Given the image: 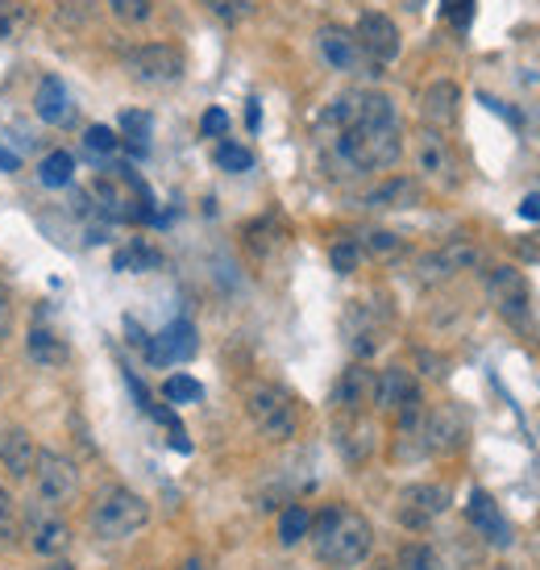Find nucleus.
Wrapping results in <instances>:
<instances>
[{
  "label": "nucleus",
  "mask_w": 540,
  "mask_h": 570,
  "mask_svg": "<svg viewBox=\"0 0 540 570\" xmlns=\"http://www.w3.org/2000/svg\"><path fill=\"white\" fill-rule=\"evenodd\" d=\"M84 146H88L96 158H109V154H117L121 138H117V130H109V125H88V130H84Z\"/></svg>",
  "instance_id": "obj_33"
},
{
  "label": "nucleus",
  "mask_w": 540,
  "mask_h": 570,
  "mask_svg": "<svg viewBox=\"0 0 540 570\" xmlns=\"http://www.w3.org/2000/svg\"><path fill=\"white\" fill-rule=\"evenodd\" d=\"M308 529H312V513L304 508V504H287L279 513V546H299L304 537H308Z\"/></svg>",
  "instance_id": "obj_25"
},
{
  "label": "nucleus",
  "mask_w": 540,
  "mask_h": 570,
  "mask_svg": "<svg viewBox=\"0 0 540 570\" xmlns=\"http://www.w3.org/2000/svg\"><path fill=\"white\" fill-rule=\"evenodd\" d=\"M486 296L495 313L504 317L511 329H532V287L524 279V271L516 266H491L486 271Z\"/></svg>",
  "instance_id": "obj_6"
},
{
  "label": "nucleus",
  "mask_w": 540,
  "mask_h": 570,
  "mask_svg": "<svg viewBox=\"0 0 540 570\" xmlns=\"http://www.w3.org/2000/svg\"><path fill=\"white\" fill-rule=\"evenodd\" d=\"M196 350H200V333H196V325L191 321H170L163 333H154L146 342V359L154 366H175V362H187L196 359Z\"/></svg>",
  "instance_id": "obj_11"
},
{
  "label": "nucleus",
  "mask_w": 540,
  "mask_h": 570,
  "mask_svg": "<svg viewBox=\"0 0 540 570\" xmlns=\"http://www.w3.org/2000/svg\"><path fill=\"white\" fill-rule=\"evenodd\" d=\"M378 333H383V321L371 313V305H350L345 313V342L354 350L357 359H371L374 350H378Z\"/></svg>",
  "instance_id": "obj_17"
},
{
  "label": "nucleus",
  "mask_w": 540,
  "mask_h": 570,
  "mask_svg": "<svg viewBox=\"0 0 540 570\" xmlns=\"http://www.w3.org/2000/svg\"><path fill=\"white\" fill-rule=\"evenodd\" d=\"M462 113V88L453 84V79H437L425 88L420 96V117H425V125L429 130H449L453 121Z\"/></svg>",
  "instance_id": "obj_14"
},
{
  "label": "nucleus",
  "mask_w": 540,
  "mask_h": 570,
  "mask_svg": "<svg viewBox=\"0 0 540 570\" xmlns=\"http://www.w3.org/2000/svg\"><path fill=\"white\" fill-rule=\"evenodd\" d=\"M9 325H13V308H9V296H4V287H0V342L9 338Z\"/></svg>",
  "instance_id": "obj_41"
},
{
  "label": "nucleus",
  "mask_w": 540,
  "mask_h": 570,
  "mask_svg": "<svg viewBox=\"0 0 540 570\" xmlns=\"http://www.w3.org/2000/svg\"><path fill=\"white\" fill-rule=\"evenodd\" d=\"M30 546L42 558H58V553H67V546H71V529L63 525V516L34 513L30 516Z\"/></svg>",
  "instance_id": "obj_19"
},
{
  "label": "nucleus",
  "mask_w": 540,
  "mask_h": 570,
  "mask_svg": "<svg viewBox=\"0 0 540 570\" xmlns=\"http://www.w3.org/2000/svg\"><path fill=\"white\" fill-rule=\"evenodd\" d=\"M163 396H167L170 404H196V399H205V387L191 380V375H170V380L163 383Z\"/></svg>",
  "instance_id": "obj_32"
},
{
  "label": "nucleus",
  "mask_w": 540,
  "mask_h": 570,
  "mask_svg": "<svg viewBox=\"0 0 540 570\" xmlns=\"http://www.w3.org/2000/svg\"><path fill=\"white\" fill-rule=\"evenodd\" d=\"M200 4L217 21H224V25H238V21H245L254 13V0H200Z\"/></svg>",
  "instance_id": "obj_30"
},
{
  "label": "nucleus",
  "mask_w": 540,
  "mask_h": 570,
  "mask_svg": "<svg viewBox=\"0 0 540 570\" xmlns=\"http://www.w3.org/2000/svg\"><path fill=\"white\" fill-rule=\"evenodd\" d=\"M34 113L46 121V125H67L75 117L71 109V92H67V84L58 76H46L37 84V96H34Z\"/></svg>",
  "instance_id": "obj_20"
},
{
  "label": "nucleus",
  "mask_w": 540,
  "mask_h": 570,
  "mask_svg": "<svg viewBox=\"0 0 540 570\" xmlns=\"http://www.w3.org/2000/svg\"><path fill=\"white\" fill-rule=\"evenodd\" d=\"M366 246H371L374 254H392V250H399V238L387 233V229H371V233H366Z\"/></svg>",
  "instance_id": "obj_37"
},
{
  "label": "nucleus",
  "mask_w": 540,
  "mask_h": 570,
  "mask_svg": "<svg viewBox=\"0 0 540 570\" xmlns=\"http://www.w3.org/2000/svg\"><path fill=\"white\" fill-rule=\"evenodd\" d=\"M158 266H163V254L150 242H125L112 254V271H121V275H146V271H158Z\"/></svg>",
  "instance_id": "obj_24"
},
{
  "label": "nucleus",
  "mask_w": 540,
  "mask_h": 570,
  "mask_svg": "<svg viewBox=\"0 0 540 570\" xmlns=\"http://www.w3.org/2000/svg\"><path fill=\"white\" fill-rule=\"evenodd\" d=\"M449 504H453V492L445 483H411V487L395 495V520L404 529L420 533L429 529L432 520H441L449 513Z\"/></svg>",
  "instance_id": "obj_7"
},
{
  "label": "nucleus",
  "mask_w": 540,
  "mask_h": 570,
  "mask_svg": "<svg viewBox=\"0 0 540 570\" xmlns=\"http://www.w3.org/2000/svg\"><path fill=\"white\" fill-rule=\"evenodd\" d=\"M416 163H420V172L432 175V179H441V184H453V179H458L453 151H449V142L441 138V130L416 133Z\"/></svg>",
  "instance_id": "obj_16"
},
{
  "label": "nucleus",
  "mask_w": 540,
  "mask_h": 570,
  "mask_svg": "<svg viewBox=\"0 0 540 570\" xmlns=\"http://www.w3.org/2000/svg\"><path fill=\"white\" fill-rule=\"evenodd\" d=\"M25 350H30V359H34L37 366H63V362L71 359L67 342L58 338L55 329H42V325H34V329H30V338H25Z\"/></svg>",
  "instance_id": "obj_23"
},
{
  "label": "nucleus",
  "mask_w": 540,
  "mask_h": 570,
  "mask_svg": "<svg viewBox=\"0 0 540 570\" xmlns=\"http://www.w3.org/2000/svg\"><path fill=\"white\" fill-rule=\"evenodd\" d=\"M179 570H208V567H205V562H200V558H191V562H184V567H179Z\"/></svg>",
  "instance_id": "obj_44"
},
{
  "label": "nucleus",
  "mask_w": 540,
  "mask_h": 570,
  "mask_svg": "<svg viewBox=\"0 0 540 570\" xmlns=\"http://www.w3.org/2000/svg\"><path fill=\"white\" fill-rule=\"evenodd\" d=\"M474 263H478V250L470 242H445L441 250H432L416 263V275H420V284H445V279H453L458 271H466Z\"/></svg>",
  "instance_id": "obj_12"
},
{
  "label": "nucleus",
  "mask_w": 540,
  "mask_h": 570,
  "mask_svg": "<svg viewBox=\"0 0 540 570\" xmlns=\"http://www.w3.org/2000/svg\"><path fill=\"white\" fill-rule=\"evenodd\" d=\"M441 13H445L458 30H466L470 18H474V0H441Z\"/></svg>",
  "instance_id": "obj_36"
},
{
  "label": "nucleus",
  "mask_w": 540,
  "mask_h": 570,
  "mask_svg": "<svg viewBox=\"0 0 540 570\" xmlns=\"http://www.w3.org/2000/svg\"><path fill=\"white\" fill-rule=\"evenodd\" d=\"M495 570H511V567H495Z\"/></svg>",
  "instance_id": "obj_46"
},
{
  "label": "nucleus",
  "mask_w": 540,
  "mask_h": 570,
  "mask_svg": "<svg viewBox=\"0 0 540 570\" xmlns=\"http://www.w3.org/2000/svg\"><path fill=\"white\" fill-rule=\"evenodd\" d=\"M150 520V504L130 487H109L96 495L92 504V533L100 541H125L133 533H142Z\"/></svg>",
  "instance_id": "obj_3"
},
{
  "label": "nucleus",
  "mask_w": 540,
  "mask_h": 570,
  "mask_svg": "<svg viewBox=\"0 0 540 570\" xmlns=\"http://www.w3.org/2000/svg\"><path fill=\"white\" fill-rule=\"evenodd\" d=\"M411 205H420V184L408 175H395L387 184H378L362 200V209H411Z\"/></svg>",
  "instance_id": "obj_21"
},
{
  "label": "nucleus",
  "mask_w": 540,
  "mask_h": 570,
  "mask_svg": "<svg viewBox=\"0 0 540 570\" xmlns=\"http://www.w3.org/2000/svg\"><path fill=\"white\" fill-rule=\"evenodd\" d=\"M200 130H205V138H217V133L229 130V113L224 109H208L205 121H200Z\"/></svg>",
  "instance_id": "obj_38"
},
{
  "label": "nucleus",
  "mask_w": 540,
  "mask_h": 570,
  "mask_svg": "<svg viewBox=\"0 0 540 570\" xmlns=\"http://www.w3.org/2000/svg\"><path fill=\"white\" fill-rule=\"evenodd\" d=\"M324 167L333 175L387 172L404 154V130L395 100L383 92H345L320 113L317 121Z\"/></svg>",
  "instance_id": "obj_1"
},
{
  "label": "nucleus",
  "mask_w": 540,
  "mask_h": 570,
  "mask_svg": "<svg viewBox=\"0 0 540 570\" xmlns=\"http://www.w3.org/2000/svg\"><path fill=\"white\" fill-rule=\"evenodd\" d=\"M312 550L324 567L333 570H350V567H362L374 550V529L371 520L354 508H345V504H329L320 516H312Z\"/></svg>",
  "instance_id": "obj_2"
},
{
  "label": "nucleus",
  "mask_w": 540,
  "mask_h": 570,
  "mask_svg": "<svg viewBox=\"0 0 540 570\" xmlns=\"http://www.w3.org/2000/svg\"><path fill=\"white\" fill-rule=\"evenodd\" d=\"M0 167H4V172H18V167H21V154H9L4 146H0Z\"/></svg>",
  "instance_id": "obj_43"
},
{
  "label": "nucleus",
  "mask_w": 540,
  "mask_h": 570,
  "mask_svg": "<svg viewBox=\"0 0 540 570\" xmlns=\"http://www.w3.org/2000/svg\"><path fill=\"white\" fill-rule=\"evenodd\" d=\"M466 516H470V525L483 533L486 546H495V550H511V546H516V529H511V520H507L504 508H499L483 487H474V492H470Z\"/></svg>",
  "instance_id": "obj_10"
},
{
  "label": "nucleus",
  "mask_w": 540,
  "mask_h": 570,
  "mask_svg": "<svg viewBox=\"0 0 540 570\" xmlns=\"http://www.w3.org/2000/svg\"><path fill=\"white\" fill-rule=\"evenodd\" d=\"M399 570H441V558L429 541H408L399 550Z\"/></svg>",
  "instance_id": "obj_28"
},
{
  "label": "nucleus",
  "mask_w": 540,
  "mask_h": 570,
  "mask_svg": "<svg viewBox=\"0 0 540 570\" xmlns=\"http://www.w3.org/2000/svg\"><path fill=\"white\" fill-rule=\"evenodd\" d=\"M478 100H483V105H486V109H491V113H499V117H504V121H507V125H520V113H511V109H507V105H504V100H495V96H478Z\"/></svg>",
  "instance_id": "obj_39"
},
{
  "label": "nucleus",
  "mask_w": 540,
  "mask_h": 570,
  "mask_svg": "<svg viewBox=\"0 0 540 570\" xmlns=\"http://www.w3.org/2000/svg\"><path fill=\"white\" fill-rule=\"evenodd\" d=\"M121 125V146L133 154V158H146L150 154V133H154V117L142 113V109H125L117 117Z\"/></svg>",
  "instance_id": "obj_22"
},
{
  "label": "nucleus",
  "mask_w": 540,
  "mask_h": 570,
  "mask_svg": "<svg viewBox=\"0 0 540 570\" xmlns=\"http://www.w3.org/2000/svg\"><path fill=\"white\" fill-rule=\"evenodd\" d=\"M34 483L46 504H71L79 495V467L58 450H37Z\"/></svg>",
  "instance_id": "obj_8"
},
{
  "label": "nucleus",
  "mask_w": 540,
  "mask_h": 570,
  "mask_svg": "<svg viewBox=\"0 0 540 570\" xmlns=\"http://www.w3.org/2000/svg\"><path fill=\"white\" fill-rule=\"evenodd\" d=\"M354 39L362 46V55L371 58V67H387L399 58V25H395L387 13H374L366 9L354 25Z\"/></svg>",
  "instance_id": "obj_9"
},
{
  "label": "nucleus",
  "mask_w": 540,
  "mask_h": 570,
  "mask_svg": "<svg viewBox=\"0 0 540 570\" xmlns=\"http://www.w3.org/2000/svg\"><path fill=\"white\" fill-rule=\"evenodd\" d=\"M245 413L254 420L266 441H291L299 429V408L291 392H283L279 383H254L245 392Z\"/></svg>",
  "instance_id": "obj_4"
},
{
  "label": "nucleus",
  "mask_w": 540,
  "mask_h": 570,
  "mask_svg": "<svg viewBox=\"0 0 540 570\" xmlns=\"http://www.w3.org/2000/svg\"><path fill=\"white\" fill-rule=\"evenodd\" d=\"M75 175V158L67 151H55L42 158V167H37V179H42V188H67Z\"/></svg>",
  "instance_id": "obj_26"
},
{
  "label": "nucleus",
  "mask_w": 540,
  "mask_h": 570,
  "mask_svg": "<svg viewBox=\"0 0 540 570\" xmlns=\"http://www.w3.org/2000/svg\"><path fill=\"white\" fill-rule=\"evenodd\" d=\"M378 570H395V567H378Z\"/></svg>",
  "instance_id": "obj_47"
},
{
  "label": "nucleus",
  "mask_w": 540,
  "mask_h": 570,
  "mask_svg": "<svg viewBox=\"0 0 540 570\" xmlns=\"http://www.w3.org/2000/svg\"><path fill=\"white\" fill-rule=\"evenodd\" d=\"M371 399H374V371H366V366L357 362V366H350V371L337 380L333 404L341 408V413L357 417V413H362V404H371Z\"/></svg>",
  "instance_id": "obj_18"
},
{
  "label": "nucleus",
  "mask_w": 540,
  "mask_h": 570,
  "mask_svg": "<svg viewBox=\"0 0 540 570\" xmlns=\"http://www.w3.org/2000/svg\"><path fill=\"white\" fill-rule=\"evenodd\" d=\"M245 125H250V130H258V125H262V109H258V100H250V105H245Z\"/></svg>",
  "instance_id": "obj_42"
},
{
  "label": "nucleus",
  "mask_w": 540,
  "mask_h": 570,
  "mask_svg": "<svg viewBox=\"0 0 540 570\" xmlns=\"http://www.w3.org/2000/svg\"><path fill=\"white\" fill-rule=\"evenodd\" d=\"M0 467L13 479H34L37 446L21 425H0Z\"/></svg>",
  "instance_id": "obj_15"
},
{
  "label": "nucleus",
  "mask_w": 540,
  "mask_h": 570,
  "mask_svg": "<svg viewBox=\"0 0 540 570\" xmlns=\"http://www.w3.org/2000/svg\"><path fill=\"white\" fill-rule=\"evenodd\" d=\"M121 63H125L130 79L146 84V88H170V84L184 79V72H187L184 51L170 46V42H142V46L125 51Z\"/></svg>",
  "instance_id": "obj_5"
},
{
  "label": "nucleus",
  "mask_w": 540,
  "mask_h": 570,
  "mask_svg": "<svg viewBox=\"0 0 540 570\" xmlns=\"http://www.w3.org/2000/svg\"><path fill=\"white\" fill-rule=\"evenodd\" d=\"M42 570H71V567H67V562H58V558H55V562H51V567H42Z\"/></svg>",
  "instance_id": "obj_45"
},
{
  "label": "nucleus",
  "mask_w": 540,
  "mask_h": 570,
  "mask_svg": "<svg viewBox=\"0 0 540 570\" xmlns=\"http://www.w3.org/2000/svg\"><path fill=\"white\" fill-rule=\"evenodd\" d=\"M329 263H333L337 275H354L357 263H362V246H357V242H337V246L329 250Z\"/></svg>",
  "instance_id": "obj_34"
},
{
  "label": "nucleus",
  "mask_w": 540,
  "mask_h": 570,
  "mask_svg": "<svg viewBox=\"0 0 540 570\" xmlns=\"http://www.w3.org/2000/svg\"><path fill=\"white\" fill-rule=\"evenodd\" d=\"M217 167L229 175H245L254 172V154L245 151V146H238V142H221L217 146Z\"/></svg>",
  "instance_id": "obj_29"
},
{
  "label": "nucleus",
  "mask_w": 540,
  "mask_h": 570,
  "mask_svg": "<svg viewBox=\"0 0 540 570\" xmlns=\"http://www.w3.org/2000/svg\"><path fill=\"white\" fill-rule=\"evenodd\" d=\"M109 13L125 25H142L154 18V0H109Z\"/></svg>",
  "instance_id": "obj_31"
},
{
  "label": "nucleus",
  "mask_w": 540,
  "mask_h": 570,
  "mask_svg": "<svg viewBox=\"0 0 540 570\" xmlns=\"http://www.w3.org/2000/svg\"><path fill=\"white\" fill-rule=\"evenodd\" d=\"M34 21V9L25 0H0V39H18L30 30Z\"/></svg>",
  "instance_id": "obj_27"
},
{
  "label": "nucleus",
  "mask_w": 540,
  "mask_h": 570,
  "mask_svg": "<svg viewBox=\"0 0 540 570\" xmlns=\"http://www.w3.org/2000/svg\"><path fill=\"white\" fill-rule=\"evenodd\" d=\"M0 537H18V504L0 487Z\"/></svg>",
  "instance_id": "obj_35"
},
{
  "label": "nucleus",
  "mask_w": 540,
  "mask_h": 570,
  "mask_svg": "<svg viewBox=\"0 0 540 570\" xmlns=\"http://www.w3.org/2000/svg\"><path fill=\"white\" fill-rule=\"evenodd\" d=\"M317 46H320V55H324V63H329L333 72L354 76V72H362V67H371V58L362 55L357 39L350 34V30H341V25H324V30L317 34Z\"/></svg>",
  "instance_id": "obj_13"
},
{
  "label": "nucleus",
  "mask_w": 540,
  "mask_h": 570,
  "mask_svg": "<svg viewBox=\"0 0 540 570\" xmlns=\"http://www.w3.org/2000/svg\"><path fill=\"white\" fill-rule=\"evenodd\" d=\"M520 217H524V221H540V191L524 196V200H520Z\"/></svg>",
  "instance_id": "obj_40"
}]
</instances>
